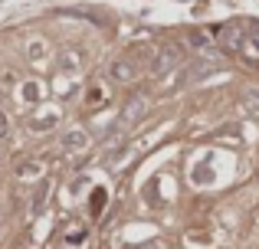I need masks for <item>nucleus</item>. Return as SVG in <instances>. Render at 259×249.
<instances>
[{"label":"nucleus","instance_id":"4","mask_svg":"<svg viewBox=\"0 0 259 249\" xmlns=\"http://www.w3.org/2000/svg\"><path fill=\"white\" fill-rule=\"evenodd\" d=\"M46 193H50V184L43 180V184L36 187V197H33V213H39V210H43V204H46Z\"/></svg>","mask_w":259,"mask_h":249},{"label":"nucleus","instance_id":"1","mask_svg":"<svg viewBox=\"0 0 259 249\" xmlns=\"http://www.w3.org/2000/svg\"><path fill=\"white\" fill-rule=\"evenodd\" d=\"M135 76H138V63H132V56L118 59V63L112 66V79L115 82H132Z\"/></svg>","mask_w":259,"mask_h":249},{"label":"nucleus","instance_id":"3","mask_svg":"<svg viewBox=\"0 0 259 249\" xmlns=\"http://www.w3.org/2000/svg\"><path fill=\"white\" fill-rule=\"evenodd\" d=\"M102 207H105V190H102V187H95V190H92V200H89V210H92V217H99Z\"/></svg>","mask_w":259,"mask_h":249},{"label":"nucleus","instance_id":"6","mask_svg":"<svg viewBox=\"0 0 259 249\" xmlns=\"http://www.w3.org/2000/svg\"><path fill=\"white\" fill-rule=\"evenodd\" d=\"M23 98L26 102H39V85L36 82H23Z\"/></svg>","mask_w":259,"mask_h":249},{"label":"nucleus","instance_id":"5","mask_svg":"<svg viewBox=\"0 0 259 249\" xmlns=\"http://www.w3.org/2000/svg\"><path fill=\"white\" fill-rule=\"evenodd\" d=\"M79 144H85V131H69L63 138V147H79Z\"/></svg>","mask_w":259,"mask_h":249},{"label":"nucleus","instance_id":"8","mask_svg":"<svg viewBox=\"0 0 259 249\" xmlns=\"http://www.w3.org/2000/svg\"><path fill=\"white\" fill-rule=\"evenodd\" d=\"M10 131V122H7V115H4V109H0V134H7Z\"/></svg>","mask_w":259,"mask_h":249},{"label":"nucleus","instance_id":"2","mask_svg":"<svg viewBox=\"0 0 259 249\" xmlns=\"http://www.w3.org/2000/svg\"><path fill=\"white\" fill-rule=\"evenodd\" d=\"M177 56H181V53H177L174 46H167V49L158 56V63H154V72H167V69L174 66V59H177Z\"/></svg>","mask_w":259,"mask_h":249},{"label":"nucleus","instance_id":"7","mask_svg":"<svg viewBox=\"0 0 259 249\" xmlns=\"http://www.w3.org/2000/svg\"><path fill=\"white\" fill-rule=\"evenodd\" d=\"M0 82H4V85H13V82H17V76H13L10 69H0Z\"/></svg>","mask_w":259,"mask_h":249}]
</instances>
